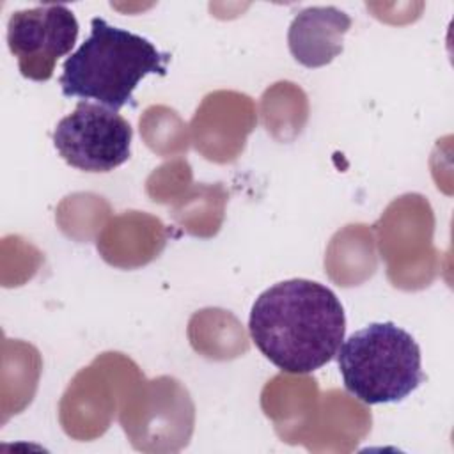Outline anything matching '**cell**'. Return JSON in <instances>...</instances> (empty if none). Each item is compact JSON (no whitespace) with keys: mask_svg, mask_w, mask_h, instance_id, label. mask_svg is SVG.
Segmentation results:
<instances>
[{"mask_svg":"<svg viewBox=\"0 0 454 454\" xmlns=\"http://www.w3.org/2000/svg\"><path fill=\"white\" fill-rule=\"evenodd\" d=\"M78 37V21L64 4H43L16 11L7 21V46L18 59L21 76L46 82L55 64L67 55Z\"/></svg>","mask_w":454,"mask_h":454,"instance_id":"5b68a950","label":"cell"},{"mask_svg":"<svg viewBox=\"0 0 454 454\" xmlns=\"http://www.w3.org/2000/svg\"><path fill=\"white\" fill-rule=\"evenodd\" d=\"M131 124L98 103L80 101L53 129V145L62 160L85 172H110L129 160Z\"/></svg>","mask_w":454,"mask_h":454,"instance_id":"277c9868","label":"cell"},{"mask_svg":"<svg viewBox=\"0 0 454 454\" xmlns=\"http://www.w3.org/2000/svg\"><path fill=\"white\" fill-rule=\"evenodd\" d=\"M170 53L149 39L114 27L103 18L90 20L89 37L62 66L59 78L66 98L94 99L110 110L135 106L133 90L147 74H167Z\"/></svg>","mask_w":454,"mask_h":454,"instance_id":"7a4b0ae2","label":"cell"},{"mask_svg":"<svg viewBox=\"0 0 454 454\" xmlns=\"http://www.w3.org/2000/svg\"><path fill=\"white\" fill-rule=\"evenodd\" d=\"M257 349L280 371L309 374L337 355L346 333L337 294L309 278H289L262 291L250 310Z\"/></svg>","mask_w":454,"mask_h":454,"instance_id":"6da1fadb","label":"cell"},{"mask_svg":"<svg viewBox=\"0 0 454 454\" xmlns=\"http://www.w3.org/2000/svg\"><path fill=\"white\" fill-rule=\"evenodd\" d=\"M349 27L351 18L337 7H307L291 21L287 44L300 64L321 67L342 51V35Z\"/></svg>","mask_w":454,"mask_h":454,"instance_id":"8992f818","label":"cell"},{"mask_svg":"<svg viewBox=\"0 0 454 454\" xmlns=\"http://www.w3.org/2000/svg\"><path fill=\"white\" fill-rule=\"evenodd\" d=\"M335 356L346 390L365 404L399 403L426 380L417 340L392 321L353 332Z\"/></svg>","mask_w":454,"mask_h":454,"instance_id":"3957f363","label":"cell"}]
</instances>
